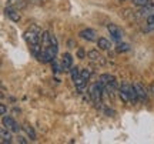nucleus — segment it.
<instances>
[{"instance_id": "c85d7f7f", "label": "nucleus", "mask_w": 154, "mask_h": 144, "mask_svg": "<svg viewBox=\"0 0 154 144\" xmlns=\"http://www.w3.org/2000/svg\"><path fill=\"white\" fill-rule=\"evenodd\" d=\"M151 91H153V94H154V84H151Z\"/></svg>"}, {"instance_id": "393cba45", "label": "nucleus", "mask_w": 154, "mask_h": 144, "mask_svg": "<svg viewBox=\"0 0 154 144\" xmlns=\"http://www.w3.org/2000/svg\"><path fill=\"white\" fill-rule=\"evenodd\" d=\"M50 44L51 46H59L57 44V39H56V36L54 34H51V33H50Z\"/></svg>"}, {"instance_id": "f03ea898", "label": "nucleus", "mask_w": 154, "mask_h": 144, "mask_svg": "<svg viewBox=\"0 0 154 144\" xmlns=\"http://www.w3.org/2000/svg\"><path fill=\"white\" fill-rule=\"evenodd\" d=\"M103 93H104V87H103L99 81L90 87V99L93 100L94 104H97V106L101 104V100H103Z\"/></svg>"}, {"instance_id": "4be33fe9", "label": "nucleus", "mask_w": 154, "mask_h": 144, "mask_svg": "<svg viewBox=\"0 0 154 144\" xmlns=\"http://www.w3.org/2000/svg\"><path fill=\"white\" fill-rule=\"evenodd\" d=\"M80 76H82L84 80H87V81H88V78H90V70H88V69L82 70V72H80Z\"/></svg>"}, {"instance_id": "c756f323", "label": "nucleus", "mask_w": 154, "mask_h": 144, "mask_svg": "<svg viewBox=\"0 0 154 144\" xmlns=\"http://www.w3.org/2000/svg\"><path fill=\"white\" fill-rule=\"evenodd\" d=\"M120 2H126V0H120Z\"/></svg>"}, {"instance_id": "412c9836", "label": "nucleus", "mask_w": 154, "mask_h": 144, "mask_svg": "<svg viewBox=\"0 0 154 144\" xmlns=\"http://www.w3.org/2000/svg\"><path fill=\"white\" fill-rule=\"evenodd\" d=\"M51 64H53V70H54V73H59V72H63V67H61V63H59V61L53 60L51 61Z\"/></svg>"}, {"instance_id": "cd10ccee", "label": "nucleus", "mask_w": 154, "mask_h": 144, "mask_svg": "<svg viewBox=\"0 0 154 144\" xmlns=\"http://www.w3.org/2000/svg\"><path fill=\"white\" fill-rule=\"evenodd\" d=\"M106 114H109V116H113V114H114V110H110V109H106Z\"/></svg>"}, {"instance_id": "2eb2a0df", "label": "nucleus", "mask_w": 154, "mask_h": 144, "mask_svg": "<svg viewBox=\"0 0 154 144\" xmlns=\"http://www.w3.org/2000/svg\"><path fill=\"white\" fill-rule=\"evenodd\" d=\"M113 77H114V76H111V74H101V76L99 77V83L101 84L103 87H106L107 84L110 83V80H111Z\"/></svg>"}, {"instance_id": "bb28decb", "label": "nucleus", "mask_w": 154, "mask_h": 144, "mask_svg": "<svg viewBox=\"0 0 154 144\" xmlns=\"http://www.w3.org/2000/svg\"><path fill=\"white\" fill-rule=\"evenodd\" d=\"M6 104H0V114H2V116H5L6 114Z\"/></svg>"}, {"instance_id": "f8f14e48", "label": "nucleus", "mask_w": 154, "mask_h": 144, "mask_svg": "<svg viewBox=\"0 0 154 144\" xmlns=\"http://www.w3.org/2000/svg\"><path fill=\"white\" fill-rule=\"evenodd\" d=\"M150 14H154V6L153 5L144 6V7H141V10L138 11V16L140 17H149Z\"/></svg>"}, {"instance_id": "a211bd4d", "label": "nucleus", "mask_w": 154, "mask_h": 144, "mask_svg": "<svg viewBox=\"0 0 154 144\" xmlns=\"http://www.w3.org/2000/svg\"><path fill=\"white\" fill-rule=\"evenodd\" d=\"M133 5L138 6V7H144V6L153 5V0H133Z\"/></svg>"}, {"instance_id": "f3484780", "label": "nucleus", "mask_w": 154, "mask_h": 144, "mask_svg": "<svg viewBox=\"0 0 154 144\" xmlns=\"http://www.w3.org/2000/svg\"><path fill=\"white\" fill-rule=\"evenodd\" d=\"M87 57H88V59H91V60H94V61H99V60H101V59H103L97 50H90V51L87 53Z\"/></svg>"}, {"instance_id": "dca6fc26", "label": "nucleus", "mask_w": 154, "mask_h": 144, "mask_svg": "<svg viewBox=\"0 0 154 144\" xmlns=\"http://www.w3.org/2000/svg\"><path fill=\"white\" fill-rule=\"evenodd\" d=\"M86 84H87V80H84V78L80 76V77L77 78L76 81H74V86H76V89L79 90V91H82L84 87H86Z\"/></svg>"}, {"instance_id": "9d476101", "label": "nucleus", "mask_w": 154, "mask_h": 144, "mask_svg": "<svg viewBox=\"0 0 154 144\" xmlns=\"http://www.w3.org/2000/svg\"><path fill=\"white\" fill-rule=\"evenodd\" d=\"M61 67L63 72H70V69L73 67V57L70 53H64L61 57Z\"/></svg>"}, {"instance_id": "b1692460", "label": "nucleus", "mask_w": 154, "mask_h": 144, "mask_svg": "<svg viewBox=\"0 0 154 144\" xmlns=\"http://www.w3.org/2000/svg\"><path fill=\"white\" fill-rule=\"evenodd\" d=\"M77 56H79V59H84V57L87 56V53H86V51H84V50L80 47V49L77 50Z\"/></svg>"}, {"instance_id": "aec40b11", "label": "nucleus", "mask_w": 154, "mask_h": 144, "mask_svg": "<svg viewBox=\"0 0 154 144\" xmlns=\"http://www.w3.org/2000/svg\"><path fill=\"white\" fill-rule=\"evenodd\" d=\"M126 51H130V46L127 44V43H119L117 53H126Z\"/></svg>"}, {"instance_id": "6ab92c4d", "label": "nucleus", "mask_w": 154, "mask_h": 144, "mask_svg": "<svg viewBox=\"0 0 154 144\" xmlns=\"http://www.w3.org/2000/svg\"><path fill=\"white\" fill-rule=\"evenodd\" d=\"M80 72H82V70H79V67H72V69H70V74H72L73 81H76L77 78L80 77Z\"/></svg>"}, {"instance_id": "39448f33", "label": "nucleus", "mask_w": 154, "mask_h": 144, "mask_svg": "<svg viewBox=\"0 0 154 144\" xmlns=\"http://www.w3.org/2000/svg\"><path fill=\"white\" fill-rule=\"evenodd\" d=\"M107 30L110 33L111 39L114 40V41H117V43H120L121 39H123V32L120 30V27L113 24V23H110V24H107Z\"/></svg>"}, {"instance_id": "4468645a", "label": "nucleus", "mask_w": 154, "mask_h": 144, "mask_svg": "<svg viewBox=\"0 0 154 144\" xmlns=\"http://www.w3.org/2000/svg\"><path fill=\"white\" fill-rule=\"evenodd\" d=\"M97 46H99V49H101V50H109L111 47L110 41L107 39H104V37H100V39L97 40Z\"/></svg>"}, {"instance_id": "ddd939ff", "label": "nucleus", "mask_w": 154, "mask_h": 144, "mask_svg": "<svg viewBox=\"0 0 154 144\" xmlns=\"http://www.w3.org/2000/svg\"><path fill=\"white\" fill-rule=\"evenodd\" d=\"M7 5L19 10V9L26 7V2H24V0H7Z\"/></svg>"}, {"instance_id": "a878e982", "label": "nucleus", "mask_w": 154, "mask_h": 144, "mask_svg": "<svg viewBox=\"0 0 154 144\" xmlns=\"http://www.w3.org/2000/svg\"><path fill=\"white\" fill-rule=\"evenodd\" d=\"M17 141H19L20 144H27V143H29V141H27L26 139H24L23 136H19V139H17Z\"/></svg>"}, {"instance_id": "5701e85b", "label": "nucleus", "mask_w": 154, "mask_h": 144, "mask_svg": "<svg viewBox=\"0 0 154 144\" xmlns=\"http://www.w3.org/2000/svg\"><path fill=\"white\" fill-rule=\"evenodd\" d=\"M147 24H149L150 29L154 27V14H150V16L147 17Z\"/></svg>"}, {"instance_id": "f257e3e1", "label": "nucleus", "mask_w": 154, "mask_h": 144, "mask_svg": "<svg viewBox=\"0 0 154 144\" xmlns=\"http://www.w3.org/2000/svg\"><path fill=\"white\" fill-rule=\"evenodd\" d=\"M42 29L38 27L37 24H33V26H30V27L24 32L23 34V37L26 40V43L29 46H34V44H38L40 43V40H42Z\"/></svg>"}, {"instance_id": "0eeeda50", "label": "nucleus", "mask_w": 154, "mask_h": 144, "mask_svg": "<svg viewBox=\"0 0 154 144\" xmlns=\"http://www.w3.org/2000/svg\"><path fill=\"white\" fill-rule=\"evenodd\" d=\"M133 86H134V89L137 91L138 101H146V100H147V90H146V87H144L140 81H134Z\"/></svg>"}, {"instance_id": "20e7f679", "label": "nucleus", "mask_w": 154, "mask_h": 144, "mask_svg": "<svg viewBox=\"0 0 154 144\" xmlns=\"http://www.w3.org/2000/svg\"><path fill=\"white\" fill-rule=\"evenodd\" d=\"M2 124H3L5 127L9 128L11 133H19V131H20V126L14 121V118H11V117L7 116V114H5V116L2 117Z\"/></svg>"}, {"instance_id": "1a4fd4ad", "label": "nucleus", "mask_w": 154, "mask_h": 144, "mask_svg": "<svg viewBox=\"0 0 154 144\" xmlns=\"http://www.w3.org/2000/svg\"><path fill=\"white\" fill-rule=\"evenodd\" d=\"M0 137H2V143L3 144H10L13 141V137H11V131L7 127H5L2 124L0 127Z\"/></svg>"}, {"instance_id": "9b49d317", "label": "nucleus", "mask_w": 154, "mask_h": 144, "mask_svg": "<svg viewBox=\"0 0 154 144\" xmlns=\"http://www.w3.org/2000/svg\"><path fill=\"white\" fill-rule=\"evenodd\" d=\"M23 130L26 131L27 137L32 140V141H34V140H36V131H34V128L32 127L29 123H24V124H23Z\"/></svg>"}, {"instance_id": "6e6552de", "label": "nucleus", "mask_w": 154, "mask_h": 144, "mask_svg": "<svg viewBox=\"0 0 154 144\" xmlns=\"http://www.w3.org/2000/svg\"><path fill=\"white\" fill-rule=\"evenodd\" d=\"M5 14L10 19L11 22H16V23L20 22V19H22V17H20V13L17 11V9L11 7V6H7V7L5 9Z\"/></svg>"}, {"instance_id": "7ed1b4c3", "label": "nucleus", "mask_w": 154, "mask_h": 144, "mask_svg": "<svg viewBox=\"0 0 154 144\" xmlns=\"http://www.w3.org/2000/svg\"><path fill=\"white\" fill-rule=\"evenodd\" d=\"M120 90H123V91H124V93L130 97V103H137V101H138L137 91H136V89H134V86H133V84L124 81V83H121Z\"/></svg>"}, {"instance_id": "423d86ee", "label": "nucleus", "mask_w": 154, "mask_h": 144, "mask_svg": "<svg viewBox=\"0 0 154 144\" xmlns=\"http://www.w3.org/2000/svg\"><path fill=\"white\" fill-rule=\"evenodd\" d=\"M79 36L83 40H87V41H97V33L94 32L93 29H83L82 32L79 33Z\"/></svg>"}]
</instances>
